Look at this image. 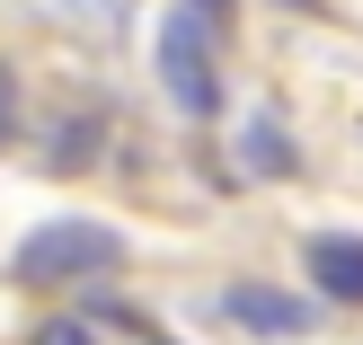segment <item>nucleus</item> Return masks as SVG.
<instances>
[{"mask_svg":"<svg viewBox=\"0 0 363 345\" xmlns=\"http://www.w3.org/2000/svg\"><path fill=\"white\" fill-rule=\"evenodd\" d=\"M213 45H222V0H186V9L160 27V80H169L177 115H222V62H213Z\"/></svg>","mask_w":363,"mask_h":345,"instance_id":"obj_1","label":"nucleus"},{"mask_svg":"<svg viewBox=\"0 0 363 345\" xmlns=\"http://www.w3.org/2000/svg\"><path fill=\"white\" fill-rule=\"evenodd\" d=\"M106 266H124V239L106 222H45L18 239L9 275L18 283H80V275H106Z\"/></svg>","mask_w":363,"mask_h":345,"instance_id":"obj_2","label":"nucleus"},{"mask_svg":"<svg viewBox=\"0 0 363 345\" xmlns=\"http://www.w3.org/2000/svg\"><path fill=\"white\" fill-rule=\"evenodd\" d=\"M222 310H230V328H248V336H301V328H319V301L275 293V283H240Z\"/></svg>","mask_w":363,"mask_h":345,"instance_id":"obj_3","label":"nucleus"},{"mask_svg":"<svg viewBox=\"0 0 363 345\" xmlns=\"http://www.w3.org/2000/svg\"><path fill=\"white\" fill-rule=\"evenodd\" d=\"M311 283L328 301H363V239L354 230H319L311 239Z\"/></svg>","mask_w":363,"mask_h":345,"instance_id":"obj_4","label":"nucleus"},{"mask_svg":"<svg viewBox=\"0 0 363 345\" xmlns=\"http://www.w3.org/2000/svg\"><path fill=\"white\" fill-rule=\"evenodd\" d=\"M240 169H248V177H293V169H301L284 115H248V124H240Z\"/></svg>","mask_w":363,"mask_h":345,"instance_id":"obj_5","label":"nucleus"},{"mask_svg":"<svg viewBox=\"0 0 363 345\" xmlns=\"http://www.w3.org/2000/svg\"><path fill=\"white\" fill-rule=\"evenodd\" d=\"M98 159V115H71L45 133V169H89Z\"/></svg>","mask_w":363,"mask_h":345,"instance_id":"obj_6","label":"nucleus"},{"mask_svg":"<svg viewBox=\"0 0 363 345\" xmlns=\"http://www.w3.org/2000/svg\"><path fill=\"white\" fill-rule=\"evenodd\" d=\"M35 345H98V336H89L80 319H45V328H35Z\"/></svg>","mask_w":363,"mask_h":345,"instance_id":"obj_7","label":"nucleus"},{"mask_svg":"<svg viewBox=\"0 0 363 345\" xmlns=\"http://www.w3.org/2000/svg\"><path fill=\"white\" fill-rule=\"evenodd\" d=\"M9 133H18V80L0 71V142H9Z\"/></svg>","mask_w":363,"mask_h":345,"instance_id":"obj_8","label":"nucleus"},{"mask_svg":"<svg viewBox=\"0 0 363 345\" xmlns=\"http://www.w3.org/2000/svg\"><path fill=\"white\" fill-rule=\"evenodd\" d=\"M293 9H319V0H293Z\"/></svg>","mask_w":363,"mask_h":345,"instance_id":"obj_9","label":"nucleus"}]
</instances>
